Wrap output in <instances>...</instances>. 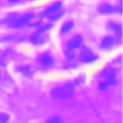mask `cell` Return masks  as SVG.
<instances>
[{
	"mask_svg": "<svg viewBox=\"0 0 123 123\" xmlns=\"http://www.w3.org/2000/svg\"><path fill=\"white\" fill-rule=\"evenodd\" d=\"M16 71L19 72L20 74L26 76V77H32L33 74H34V71H33V69L30 65H20L16 69Z\"/></svg>",
	"mask_w": 123,
	"mask_h": 123,
	"instance_id": "obj_10",
	"label": "cell"
},
{
	"mask_svg": "<svg viewBox=\"0 0 123 123\" xmlns=\"http://www.w3.org/2000/svg\"><path fill=\"white\" fill-rule=\"evenodd\" d=\"M114 43H115V40L112 37H106L101 41V47L105 50H109L114 45Z\"/></svg>",
	"mask_w": 123,
	"mask_h": 123,
	"instance_id": "obj_9",
	"label": "cell"
},
{
	"mask_svg": "<svg viewBox=\"0 0 123 123\" xmlns=\"http://www.w3.org/2000/svg\"><path fill=\"white\" fill-rule=\"evenodd\" d=\"M33 17H34V14H33L32 12L25 13V14H23L21 17L17 18V19L14 21V23L12 25V28H14V29L22 28V27L26 26V25H27V24H28V23L33 19Z\"/></svg>",
	"mask_w": 123,
	"mask_h": 123,
	"instance_id": "obj_3",
	"label": "cell"
},
{
	"mask_svg": "<svg viewBox=\"0 0 123 123\" xmlns=\"http://www.w3.org/2000/svg\"><path fill=\"white\" fill-rule=\"evenodd\" d=\"M74 92V85L72 83H65L62 86L55 87L51 91V96L54 99L63 100L69 98Z\"/></svg>",
	"mask_w": 123,
	"mask_h": 123,
	"instance_id": "obj_1",
	"label": "cell"
},
{
	"mask_svg": "<svg viewBox=\"0 0 123 123\" xmlns=\"http://www.w3.org/2000/svg\"><path fill=\"white\" fill-rule=\"evenodd\" d=\"M64 53H65V57H66V59H67L69 62L74 61V59H75V53H74V50L67 48V49H65V52H64Z\"/></svg>",
	"mask_w": 123,
	"mask_h": 123,
	"instance_id": "obj_14",
	"label": "cell"
},
{
	"mask_svg": "<svg viewBox=\"0 0 123 123\" xmlns=\"http://www.w3.org/2000/svg\"><path fill=\"white\" fill-rule=\"evenodd\" d=\"M82 42H83V37L81 36H79V35H76V36H74L73 37H71L68 40V42H67V48L72 49V50L78 49L82 45Z\"/></svg>",
	"mask_w": 123,
	"mask_h": 123,
	"instance_id": "obj_4",
	"label": "cell"
},
{
	"mask_svg": "<svg viewBox=\"0 0 123 123\" xmlns=\"http://www.w3.org/2000/svg\"><path fill=\"white\" fill-rule=\"evenodd\" d=\"M61 7H62V2H61V1L55 2V3H53L50 7H48V8L43 12L42 15H43V16H50V15L53 14L54 12H58V11L61 9Z\"/></svg>",
	"mask_w": 123,
	"mask_h": 123,
	"instance_id": "obj_6",
	"label": "cell"
},
{
	"mask_svg": "<svg viewBox=\"0 0 123 123\" xmlns=\"http://www.w3.org/2000/svg\"><path fill=\"white\" fill-rule=\"evenodd\" d=\"M79 59L83 63H92L95 61H97L98 57L88 47H84L80 52Z\"/></svg>",
	"mask_w": 123,
	"mask_h": 123,
	"instance_id": "obj_2",
	"label": "cell"
},
{
	"mask_svg": "<svg viewBox=\"0 0 123 123\" xmlns=\"http://www.w3.org/2000/svg\"><path fill=\"white\" fill-rule=\"evenodd\" d=\"M114 84H115V81H114V80H110V81L105 80L104 82H102V83L99 85V88H100L101 90H104V89H107L109 86H112V85H114Z\"/></svg>",
	"mask_w": 123,
	"mask_h": 123,
	"instance_id": "obj_12",
	"label": "cell"
},
{
	"mask_svg": "<svg viewBox=\"0 0 123 123\" xmlns=\"http://www.w3.org/2000/svg\"><path fill=\"white\" fill-rule=\"evenodd\" d=\"M73 28V22L72 21H67L65 22L62 26V29H61V34L62 35H64V34H67L68 32L71 31V29Z\"/></svg>",
	"mask_w": 123,
	"mask_h": 123,
	"instance_id": "obj_11",
	"label": "cell"
},
{
	"mask_svg": "<svg viewBox=\"0 0 123 123\" xmlns=\"http://www.w3.org/2000/svg\"><path fill=\"white\" fill-rule=\"evenodd\" d=\"M45 123H62V119L60 116L55 115V116L49 117V118L45 121Z\"/></svg>",
	"mask_w": 123,
	"mask_h": 123,
	"instance_id": "obj_16",
	"label": "cell"
},
{
	"mask_svg": "<svg viewBox=\"0 0 123 123\" xmlns=\"http://www.w3.org/2000/svg\"><path fill=\"white\" fill-rule=\"evenodd\" d=\"M10 119V116L6 113H0V123H7Z\"/></svg>",
	"mask_w": 123,
	"mask_h": 123,
	"instance_id": "obj_18",
	"label": "cell"
},
{
	"mask_svg": "<svg viewBox=\"0 0 123 123\" xmlns=\"http://www.w3.org/2000/svg\"><path fill=\"white\" fill-rule=\"evenodd\" d=\"M100 77L101 78H104L105 80L107 81H110V80H114V77H115V70L111 67H109V68H106L104 69L101 74H100Z\"/></svg>",
	"mask_w": 123,
	"mask_h": 123,
	"instance_id": "obj_8",
	"label": "cell"
},
{
	"mask_svg": "<svg viewBox=\"0 0 123 123\" xmlns=\"http://www.w3.org/2000/svg\"><path fill=\"white\" fill-rule=\"evenodd\" d=\"M10 3H17V2H19L20 0H8Z\"/></svg>",
	"mask_w": 123,
	"mask_h": 123,
	"instance_id": "obj_20",
	"label": "cell"
},
{
	"mask_svg": "<svg viewBox=\"0 0 123 123\" xmlns=\"http://www.w3.org/2000/svg\"><path fill=\"white\" fill-rule=\"evenodd\" d=\"M114 11H115V9L111 4H108V3L101 4L98 7V12L101 14H111V13H113Z\"/></svg>",
	"mask_w": 123,
	"mask_h": 123,
	"instance_id": "obj_7",
	"label": "cell"
},
{
	"mask_svg": "<svg viewBox=\"0 0 123 123\" xmlns=\"http://www.w3.org/2000/svg\"><path fill=\"white\" fill-rule=\"evenodd\" d=\"M62 15H63V12H62H62L58 11V12H54L53 14H51V15H50V16H48V17H49V19H50V20H52V21H56V20L60 19Z\"/></svg>",
	"mask_w": 123,
	"mask_h": 123,
	"instance_id": "obj_15",
	"label": "cell"
},
{
	"mask_svg": "<svg viewBox=\"0 0 123 123\" xmlns=\"http://www.w3.org/2000/svg\"><path fill=\"white\" fill-rule=\"evenodd\" d=\"M38 62L40 63V65H42L44 67H47V66H51L53 64L54 60H53V58L48 53H44V54L39 56Z\"/></svg>",
	"mask_w": 123,
	"mask_h": 123,
	"instance_id": "obj_5",
	"label": "cell"
},
{
	"mask_svg": "<svg viewBox=\"0 0 123 123\" xmlns=\"http://www.w3.org/2000/svg\"><path fill=\"white\" fill-rule=\"evenodd\" d=\"M51 27H52V25H51V24H47V25H45V26H42V27H40V28H39V30L37 31V33H38V34L44 33V32L48 31L49 29H51Z\"/></svg>",
	"mask_w": 123,
	"mask_h": 123,
	"instance_id": "obj_19",
	"label": "cell"
},
{
	"mask_svg": "<svg viewBox=\"0 0 123 123\" xmlns=\"http://www.w3.org/2000/svg\"><path fill=\"white\" fill-rule=\"evenodd\" d=\"M39 37H40V34L36 33V34H34L33 36H31L30 41H31L32 43H34V44H37V43L38 42V40H39Z\"/></svg>",
	"mask_w": 123,
	"mask_h": 123,
	"instance_id": "obj_17",
	"label": "cell"
},
{
	"mask_svg": "<svg viewBox=\"0 0 123 123\" xmlns=\"http://www.w3.org/2000/svg\"><path fill=\"white\" fill-rule=\"evenodd\" d=\"M109 27H110V29H111L115 33H118V34L121 33V28L122 27H121L120 24H118L116 22H110L109 23Z\"/></svg>",
	"mask_w": 123,
	"mask_h": 123,
	"instance_id": "obj_13",
	"label": "cell"
}]
</instances>
